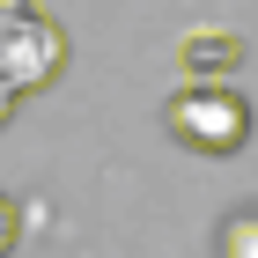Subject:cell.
<instances>
[{
    "label": "cell",
    "mask_w": 258,
    "mask_h": 258,
    "mask_svg": "<svg viewBox=\"0 0 258 258\" xmlns=\"http://www.w3.org/2000/svg\"><path fill=\"white\" fill-rule=\"evenodd\" d=\"M0 118H8V96H0Z\"/></svg>",
    "instance_id": "3957f363"
},
{
    "label": "cell",
    "mask_w": 258,
    "mask_h": 258,
    "mask_svg": "<svg viewBox=\"0 0 258 258\" xmlns=\"http://www.w3.org/2000/svg\"><path fill=\"white\" fill-rule=\"evenodd\" d=\"M170 133H177L184 148H199V155H236L243 140H251V111H243L229 89L192 81V89L170 96Z\"/></svg>",
    "instance_id": "6da1fadb"
},
{
    "label": "cell",
    "mask_w": 258,
    "mask_h": 258,
    "mask_svg": "<svg viewBox=\"0 0 258 258\" xmlns=\"http://www.w3.org/2000/svg\"><path fill=\"white\" fill-rule=\"evenodd\" d=\"M0 251H15V207L0 199Z\"/></svg>",
    "instance_id": "7a4b0ae2"
}]
</instances>
